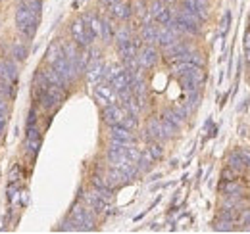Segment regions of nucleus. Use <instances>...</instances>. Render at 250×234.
<instances>
[{
    "instance_id": "c756f323",
    "label": "nucleus",
    "mask_w": 250,
    "mask_h": 234,
    "mask_svg": "<svg viewBox=\"0 0 250 234\" xmlns=\"http://www.w3.org/2000/svg\"><path fill=\"white\" fill-rule=\"evenodd\" d=\"M241 223H243V225H250V209H245V211L241 213Z\"/></svg>"
},
{
    "instance_id": "f704fd0d",
    "label": "nucleus",
    "mask_w": 250,
    "mask_h": 234,
    "mask_svg": "<svg viewBox=\"0 0 250 234\" xmlns=\"http://www.w3.org/2000/svg\"><path fill=\"white\" fill-rule=\"evenodd\" d=\"M245 58H247V61H250V48H247V54H245Z\"/></svg>"
},
{
    "instance_id": "cd10ccee",
    "label": "nucleus",
    "mask_w": 250,
    "mask_h": 234,
    "mask_svg": "<svg viewBox=\"0 0 250 234\" xmlns=\"http://www.w3.org/2000/svg\"><path fill=\"white\" fill-rule=\"evenodd\" d=\"M116 40H118V44H122V42H127V40H131L133 37H131V31H129V27H122V29L116 31Z\"/></svg>"
},
{
    "instance_id": "6ab92c4d",
    "label": "nucleus",
    "mask_w": 250,
    "mask_h": 234,
    "mask_svg": "<svg viewBox=\"0 0 250 234\" xmlns=\"http://www.w3.org/2000/svg\"><path fill=\"white\" fill-rule=\"evenodd\" d=\"M141 39H143L146 44H156L158 27L150 25V23H145V25H143V29H141Z\"/></svg>"
},
{
    "instance_id": "f8f14e48",
    "label": "nucleus",
    "mask_w": 250,
    "mask_h": 234,
    "mask_svg": "<svg viewBox=\"0 0 250 234\" xmlns=\"http://www.w3.org/2000/svg\"><path fill=\"white\" fill-rule=\"evenodd\" d=\"M85 202H87V205L93 209L94 213H104L108 209V200H104L96 190L94 192H87Z\"/></svg>"
},
{
    "instance_id": "72a5a7b5",
    "label": "nucleus",
    "mask_w": 250,
    "mask_h": 234,
    "mask_svg": "<svg viewBox=\"0 0 250 234\" xmlns=\"http://www.w3.org/2000/svg\"><path fill=\"white\" fill-rule=\"evenodd\" d=\"M245 46H247V48H250V31L245 35Z\"/></svg>"
},
{
    "instance_id": "bb28decb",
    "label": "nucleus",
    "mask_w": 250,
    "mask_h": 234,
    "mask_svg": "<svg viewBox=\"0 0 250 234\" xmlns=\"http://www.w3.org/2000/svg\"><path fill=\"white\" fill-rule=\"evenodd\" d=\"M233 229V221H229V219H218L216 223H214V231H218V233H229Z\"/></svg>"
},
{
    "instance_id": "9b49d317",
    "label": "nucleus",
    "mask_w": 250,
    "mask_h": 234,
    "mask_svg": "<svg viewBox=\"0 0 250 234\" xmlns=\"http://www.w3.org/2000/svg\"><path fill=\"white\" fill-rule=\"evenodd\" d=\"M0 79H4V81H8V83H16V79H18V65H16V61L10 58H4L0 59Z\"/></svg>"
},
{
    "instance_id": "5701e85b",
    "label": "nucleus",
    "mask_w": 250,
    "mask_h": 234,
    "mask_svg": "<svg viewBox=\"0 0 250 234\" xmlns=\"http://www.w3.org/2000/svg\"><path fill=\"white\" fill-rule=\"evenodd\" d=\"M63 56V50H62V44H58V42H54V44H50V48H48V52H46V61L52 65L54 61L58 58H62Z\"/></svg>"
},
{
    "instance_id": "a878e982",
    "label": "nucleus",
    "mask_w": 250,
    "mask_h": 234,
    "mask_svg": "<svg viewBox=\"0 0 250 234\" xmlns=\"http://www.w3.org/2000/svg\"><path fill=\"white\" fill-rule=\"evenodd\" d=\"M114 35H116V31H114V27H112L110 20H102V31H100V37L104 39V42H110V40L114 39Z\"/></svg>"
},
{
    "instance_id": "2eb2a0df",
    "label": "nucleus",
    "mask_w": 250,
    "mask_h": 234,
    "mask_svg": "<svg viewBox=\"0 0 250 234\" xmlns=\"http://www.w3.org/2000/svg\"><path fill=\"white\" fill-rule=\"evenodd\" d=\"M179 39V35L175 33V31L171 29V27H167V25H164V27H158V40L156 44H160L162 48H166V46H169L171 42H175Z\"/></svg>"
},
{
    "instance_id": "a211bd4d",
    "label": "nucleus",
    "mask_w": 250,
    "mask_h": 234,
    "mask_svg": "<svg viewBox=\"0 0 250 234\" xmlns=\"http://www.w3.org/2000/svg\"><path fill=\"white\" fill-rule=\"evenodd\" d=\"M83 21L87 23V27L93 31L94 37H100V31H102V20L96 16V14H85L83 16Z\"/></svg>"
},
{
    "instance_id": "9d476101",
    "label": "nucleus",
    "mask_w": 250,
    "mask_h": 234,
    "mask_svg": "<svg viewBox=\"0 0 250 234\" xmlns=\"http://www.w3.org/2000/svg\"><path fill=\"white\" fill-rule=\"evenodd\" d=\"M106 71H108V67L100 61V59H91L89 61V67H87V77H89V81L94 83V85H98L100 81H104L106 79Z\"/></svg>"
},
{
    "instance_id": "2f4dec72",
    "label": "nucleus",
    "mask_w": 250,
    "mask_h": 234,
    "mask_svg": "<svg viewBox=\"0 0 250 234\" xmlns=\"http://www.w3.org/2000/svg\"><path fill=\"white\" fill-rule=\"evenodd\" d=\"M233 176H235V173H233V169H231V167L223 171V178H225V180H233Z\"/></svg>"
},
{
    "instance_id": "1a4fd4ad",
    "label": "nucleus",
    "mask_w": 250,
    "mask_h": 234,
    "mask_svg": "<svg viewBox=\"0 0 250 234\" xmlns=\"http://www.w3.org/2000/svg\"><path fill=\"white\" fill-rule=\"evenodd\" d=\"M25 148H27V154L35 157L39 154V148H41V131L37 129V125H27V135H25Z\"/></svg>"
},
{
    "instance_id": "423d86ee",
    "label": "nucleus",
    "mask_w": 250,
    "mask_h": 234,
    "mask_svg": "<svg viewBox=\"0 0 250 234\" xmlns=\"http://www.w3.org/2000/svg\"><path fill=\"white\" fill-rule=\"evenodd\" d=\"M137 58H139V63H141V67H145V69H150V67H154V65L158 63V59H160V54H158V50L154 48V44H146V46H141V50H139Z\"/></svg>"
},
{
    "instance_id": "c9c22d12",
    "label": "nucleus",
    "mask_w": 250,
    "mask_h": 234,
    "mask_svg": "<svg viewBox=\"0 0 250 234\" xmlns=\"http://www.w3.org/2000/svg\"><path fill=\"white\" fill-rule=\"evenodd\" d=\"M164 2H166V4H171V2H175V0H164Z\"/></svg>"
},
{
    "instance_id": "ddd939ff",
    "label": "nucleus",
    "mask_w": 250,
    "mask_h": 234,
    "mask_svg": "<svg viewBox=\"0 0 250 234\" xmlns=\"http://www.w3.org/2000/svg\"><path fill=\"white\" fill-rule=\"evenodd\" d=\"M146 135H148V140H158V142L167 138V135H166V131H164L160 119H150V121H148V125H146Z\"/></svg>"
},
{
    "instance_id": "39448f33",
    "label": "nucleus",
    "mask_w": 250,
    "mask_h": 234,
    "mask_svg": "<svg viewBox=\"0 0 250 234\" xmlns=\"http://www.w3.org/2000/svg\"><path fill=\"white\" fill-rule=\"evenodd\" d=\"M94 100H96V104H100L104 108V106H110V104H118L120 96H118V90L110 83H98L94 87Z\"/></svg>"
},
{
    "instance_id": "f03ea898",
    "label": "nucleus",
    "mask_w": 250,
    "mask_h": 234,
    "mask_svg": "<svg viewBox=\"0 0 250 234\" xmlns=\"http://www.w3.org/2000/svg\"><path fill=\"white\" fill-rule=\"evenodd\" d=\"M69 219L73 221V225L77 227V231H94V215L93 209L89 205H73Z\"/></svg>"
},
{
    "instance_id": "4468645a",
    "label": "nucleus",
    "mask_w": 250,
    "mask_h": 234,
    "mask_svg": "<svg viewBox=\"0 0 250 234\" xmlns=\"http://www.w3.org/2000/svg\"><path fill=\"white\" fill-rule=\"evenodd\" d=\"M110 14H112V18L125 21V20H129V18L133 16V8H131L129 4L122 2V0H118L116 4H112V6H110Z\"/></svg>"
},
{
    "instance_id": "4be33fe9",
    "label": "nucleus",
    "mask_w": 250,
    "mask_h": 234,
    "mask_svg": "<svg viewBox=\"0 0 250 234\" xmlns=\"http://www.w3.org/2000/svg\"><path fill=\"white\" fill-rule=\"evenodd\" d=\"M162 117H166L169 123H173L177 129H181L183 127V123H185V119L179 116L177 112H175V108H169V110H166L164 114H162Z\"/></svg>"
},
{
    "instance_id": "c85d7f7f",
    "label": "nucleus",
    "mask_w": 250,
    "mask_h": 234,
    "mask_svg": "<svg viewBox=\"0 0 250 234\" xmlns=\"http://www.w3.org/2000/svg\"><path fill=\"white\" fill-rule=\"evenodd\" d=\"M122 125H124L125 129H137V125H139V121H137V116H133V114H125L124 121H122Z\"/></svg>"
},
{
    "instance_id": "7c9ffc66",
    "label": "nucleus",
    "mask_w": 250,
    "mask_h": 234,
    "mask_svg": "<svg viewBox=\"0 0 250 234\" xmlns=\"http://www.w3.org/2000/svg\"><path fill=\"white\" fill-rule=\"evenodd\" d=\"M229 21H231V14H229V10H227V14L223 16V23H221V29H227V27H229Z\"/></svg>"
},
{
    "instance_id": "dca6fc26",
    "label": "nucleus",
    "mask_w": 250,
    "mask_h": 234,
    "mask_svg": "<svg viewBox=\"0 0 250 234\" xmlns=\"http://www.w3.org/2000/svg\"><path fill=\"white\" fill-rule=\"evenodd\" d=\"M190 50V46H188L187 42H183V40H175V42H171L169 46H166L164 48V54H166V58H171V59H177L181 54H185Z\"/></svg>"
},
{
    "instance_id": "b1692460",
    "label": "nucleus",
    "mask_w": 250,
    "mask_h": 234,
    "mask_svg": "<svg viewBox=\"0 0 250 234\" xmlns=\"http://www.w3.org/2000/svg\"><path fill=\"white\" fill-rule=\"evenodd\" d=\"M221 192H223L225 196H239V194L243 192V188H241L235 180H227V182L221 186Z\"/></svg>"
},
{
    "instance_id": "f257e3e1",
    "label": "nucleus",
    "mask_w": 250,
    "mask_h": 234,
    "mask_svg": "<svg viewBox=\"0 0 250 234\" xmlns=\"http://www.w3.org/2000/svg\"><path fill=\"white\" fill-rule=\"evenodd\" d=\"M39 21H41V16H37L29 8V2H21L18 6V12H16V27L21 35H25L27 39H33L37 27H39Z\"/></svg>"
},
{
    "instance_id": "aec40b11",
    "label": "nucleus",
    "mask_w": 250,
    "mask_h": 234,
    "mask_svg": "<svg viewBox=\"0 0 250 234\" xmlns=\"http://www.w3.org/2000/svg\"><path fill=\"white\" fill-rule=\"evenodd\" d=\"M227 163H229V167H231L233 171H243V169L247 167V163H245V159H243V156H241L239 152H233V154H229V157H227Z\"/></svg>"
},
{
    "instance_id": "412c9836",
    "label": "nucleus",
    "mask_w": 250,
    "mask_h": 234,
    "mask_svg": "<svg viewBox=\"0 0 250 234\" xmlns=\"http://www.w3.org/2000/svg\"><path fill=\"white\" fill-rule=\"evenodd\" d=\"M27 54H29V50H27V44L25 42H14L12 58H16L18 61H23V59H27Z\"/></svg>"
},
{
    "instance_id": "0eeeda50",
    "label": "nucleus",
    "mask_w": 250,
    "mask_h": 234,
    "mask_svg": "<svg viewBox=\"0 0 250 234\" xmlns=\"http://www.w3.org/2000/svg\"><path fill=\"white\" fill-rule=\"evenodd\" d=\"M125 114H127V112H125L122 106H118V104H110V106H104V108H102V119H104V123H108L110 127H112V125H122Z\"/></svg>"
},
{
    "instance_id": "f3484780",
    "label": "nucleus",
    "mask_w": 250,
    "mask_h": 234,
    "mask_svg": "<svg viewBox=\"0 0 250 234\" xmlns=\"http://www.w3.org/2000/svg\"><path fill=\"white\" fill-rule=\"evenodd\" d=\"M104 176H106V180H108V184H110L112 188L122 186V184H125V182L129 180V178L124 175V171H120V169H118V167H114V165H110V169H106Z\"/></svg>"
},
{
    "instance_id": "473e14b6",
    "label": "nucleus",
    "mask_w": 250,
    "mask_h": 234,
    "mask_svg": "<svg viewBox=\"0 0 250 234\" xmlns=\"http://www.w3.org/2000/svg\"><path fill=\"white\" fill-rule=\"evenodd\" d=\"M100 2H102L104 6H108V8H110V6H112V4H116L118 0H100Z\"/></svg>"
},
{
    "instance_id": "6e6552de",
    "label": "nucleus",
    "mask_w": 250,
    "mask_h": 234,
    "mask_svg": "<svg viewBox=\"0 0 250 234\" xmlns=\"http://www.w3.org/2000/svg\"><path fill=\"white\" fill-rule=\"evenodd\" d=\"M110 138H112V142H120V144H135L133 131L125 129L124 125H112L110 127Z\"/></svg>"
},
{
    "instance_id": "7ed1b4c3",
    "label": "nucleus",
    "mask_w": 250,
    "mask_h": 234,
    "mask_svg": "<svg viewBox=\"0 0 250 234\" xmlns=\"http://www.w3.org/2000/svg\"><path fill=\"white\" fill-rule=\"evenodd\" d=\"M41 102V106L44 110H54L65 100V87H58V85H50L44 88V92L37 98Z\"/></svg>"
},
{
    "instance_id": "20e7f679",
    "label": "nucleus",
    "mask_w": 250,
    "mask_h": 234,
    "mask_svg": "<svg viewBox=\"0 0 250 234\" xmlns=\"http://www.w3.org/2000/svg\"><path fill=\"white\" fill-rule=\"evenodd\" d=\"M69 31H71V39H73V42H75L77 46H81V48H89V46L93 44L94 35H93V31L87 27V23L83 21V18L75 20V21L71 23Z\"/></svg>"
},
{
    "instance_id": "393cba45",
    "label": "nucleus",
    "mask_w": 250,
    "mask_h": 234,
    "mask_svg": "<svg viewBox=\"0 0 250 234\" xmlns=\"http://www.w3.org/2000/svg\"><path fill=\"white\" fill-rule=\"evenodd\" d=\"M146 152H148V156H150L154 161H158V159L164 157V150H162V146H160L158 140H150V144L146 146Z\"/></svg>"
}]
</instances>
